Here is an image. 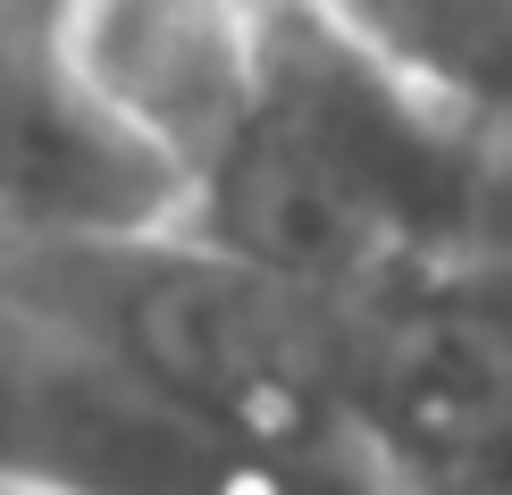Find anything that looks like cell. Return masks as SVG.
Returning a JSON list of instances; mask_svg holds the SVG:
<instances>
[{
  "mask_svg": "<svg viewBox=\"0 0 512 495\" xmlns=\"http://www.w3.org/2000/svg\"><path fill=\"white\" fill-rule=\"evenodd\" d=\"M0 303L269 454L387 495L353 412V303L244 261L194 219L0 227Z\"/></svg>",
  "mask_w": 512,
  "mask_h": 495,
  "instance_id": "obj_1",
  "label": "cell"
},
{
  "mask_svg": "<svg viewBox=\"0 0 512 495\" xmlns=\"http://www.w3.org/2000/svg\"><path fill=\"white\" fill-rule=\"evenodd\" d=\"M0 479L34 495H378L152 395L17 303H0Z\"/></svg>",
  "mask_w": 512,
  "mask_h": 495,
  "instance_id": "obj_2",
  "label": "cell"
},
{
  "mask_svg": "<svg viewBox=\"0 0 512 495\" xmlns=\"http://www.w3.org/2000/svg\"><path fill=\"white\" fill-rule=\"evenodd\" d=\"M353 412L387 495H512V294L353 303Z\"/></svg>",
  "mask_w": 512,
  "mask_h": 495,
  "instance_id": "obj_3",
  "label": "cell"
},
{
  "mask_svg": "<svg viewBox=\"0 0 512 495\" xmlns=\"http://www.w3.org/2000/svg\"><path fill=\"white\" fill-rule=\"evenodd\" d=\"M51 17L76 84L152 143L194 202L202 168L261 110L269 0H51Z\"/></svg>",
  "mask_w": 512,
  "mask_h": 495,
  "instance_id": "obj_4",
  "label": "cell"
},
{
  "mask_svg": "<svg viewBox=\"0 0 512 495\" xmlns=\"http://www.w3.org/2000/svg\"><path fill=\"white\" fill-rule=\"evenodd\" d=\"M185 219V177L76 84L51 0H0V227Z\"/></svg>",
  "mask_w": 512,
  "mask_h": 495,
  "instance_id": "obj_5",
  "label": "cell"
},
{
  "mask_svg": "<svg viewBox=\"0 0 512 495\" xmlns=\"http://www.w3.org/2000/svg\"><path fill=\"white\" fill-rule=\"evenodd\" d=\"M353 42L512 152V0H311Z\"/></svg>",
  "mask_w": 512,
  "mask_h": 495,
  "instance_id": "obj_6",
  "label": "cell"
}]
</instances>
